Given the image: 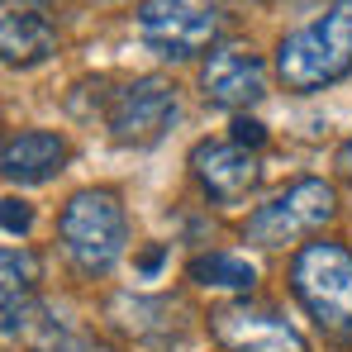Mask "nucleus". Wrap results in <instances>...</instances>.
<instances>
[{
  "mask_svg": "<svg viewBox=\"0 0 352 352\" xmlns=\"http://www.w3.org/2000/svg\"><path fill=\"white\" fill-rule=\"evenodd\" d=\"M352 72V0H333L314 24L295 29L276 48V76L295 96L324 91Z\"/></svg>",
  "mask_w": 352,
  "mask_h": 352,
  "instance_id": "obj_1",
  "label": "nucleus"
},
{
  "mask_svg": "<svg viewBox=\"0 0 352 352\" xmlns=\"http://www.w3.org/2000/svg\"><path fill=\"white\" fill-rule=\"evenodd\" d=\"M291 291L324 338L352 343V252L343 243H305L291 262Z\"/></svg>",
  "mask_w": 352,
  "mask_h": 352,
  "instance_id": "obj_2",
  "label": "nucleus"
},
{
  "mask_svg": "<svg viewBox=\"0 0 352 352\" xmlns=\"http://www.w3.org/2000/svg\"><path fill=\"white\" fill-rule=\"evenodd\" d=\"M58 238L67 248V257L76 262V272L105 276L124 257V243H129V219H124L119 195L105 186L76 190L58 214Z\"/></svg>",
  "mask_w": 352,
  "mask_h": 352,
  "instance_id": "obj_3",
  "label": "nucleus"
},
{
  "mask_svg": "<svg viewBox=\"0 0 352 352\" xmlns=\"http://www.w3.org/2000/svg\"><path fill=\"white\" fill-rule=\"evenodd\" d=\"M333 210H338L333 186L319 176H305V181H291L281 195H272L267 205H257L243 224V238L257 248H286L295 238L314 234L319 224H329Z\"/></svg>",
  "mask_w": 352,
  "mask_h": 352,
  "instance_id": "obj_4",
  "label": "nucleus"
},
{
  "mask_svg": "<svg viewBox=\"0 0 352 352\" xmlns=\"http://www.w3.org/2000/svg\"><path fill=\"white\" fill-rule=\"evenodd\" d=\"M138 38L157 53V58H195L219 38L224 10L219 0H143L138 14Z\"/></svg>",
  "mask_w": 352,
  "mask_h": 352,
  "instance_id": "obj_5",
  "label": "nucleus"
},
{
  "mask_svg": "<svg viewBox=\"0 0 352 352\" xmlns=\"http://www.w3.org/2000/svg\"><path fill=\"white\" fill-rule=\"evenodd\" d=\"M176 119V86L162 76H133L105 105V129L119 148H153Z\"/></svg>",
  "mask_w": 352,
  "mask_h": 352,
  "instance_id": "obj_6",
  "label": "nucleus"
},
{
  "mask_svg": "<svg viewBox=\"0 0 352 352\" xmlns=\"http://www.w3.org/2000/svg\"><path fill=\"white\" fill-rule=\"evenodd\" d=\"M190 172H195L200 190L214 205H243L257 190V181H262V162H257L252 148H238L234 138L229 143H210L205 138L190 153Z\"/></svg>",
  "mask_w": 352,
  "mask_h": 352,
  "instance_id": "obj_7",
  "label": "nucleus"
},
{
  "mask_svg": "<svg viewBox=\"0 0 352 352\" xmlns=\"http://www.w3.org/2000/svg\"><path fill=\"white\" fill-rule=\"evenodd\" d=\"M210 329L229 352H305V338L291 319L257 305H229L210 314Z\"/></svg>",
  "mask_w": 352,
  "mask_h": 352,
  "instance_id": "obj_8",
  "label": "nucleus"
},
{
  "mask_svg": "<svg viewBox=\"0 0 352 352\" xmlns=\"http://www.w3.org/2000/svg\"><path fill=\"white\" fill-rule=\"evenodd\" d=\"M200 91H205L210 105L248 110L267 96V67L248 48H214L200 67Z\"/></svg>",
  "mask_w": 352,
  "mask_h": 352,
  "instance_id": "obj_9",
  "label": "nucleus"
},
{
  "mask_svg": "<svg viewBox=\"0 0 352 352\" xmlns=\"http://www.w3.org/2000/svg\"><path fill=\"white\" fill-rule=\"evenodd\" d=\"M67 162V143L48 129H29V133H14L0 153V172L14 186H38V181H53Z\"/></svg>",
  "mask_w": 352,
  "mask_h": 352,
  "instance_id": "obj_10",
  "label": "nucleus"
},
{
  "mask_svg": "<svg viewBox=\"0 0 352 352\" xmlns=\"http://www.w3.org/2000/svg\"><path fill=\"white\" fill-rule=\"evenodd\" d=\"M58 48V29L43 10H29V5H5L0 14V53L10 67H34V62L53 58Z\"/></svg>",
  "mask_w": 352,
  "mask_h": 352,
  "instance_id": "obj_11",
  "label": "nucleus"
},
{
  "mask_svg": "<svg viewBox=\"0 0 352 352\" xmlns=\"http://www.w3.org/2000/svg\"><path fill=\"white\" fill-rule=\"evenodd\" d=\"M5 272V333L14 338L24 329V314L34 309V281H38V257L29 248H5L0 257Z\"/></svg>",
  "mask_w": 352,
  "mask_h": 352,
  "instance_id": "obj_12",
  "label": "nucleus"
},
{
  "mask_svg": "<svg viewBox=\"0 0 352 352\" xmlns=\"http://www.w3.org/2000/svg\"><path fill=\"white\" fill-rule=\"evenodd\" d=\"M190 281L205 286V291H252L257 272L248 257H234V252H205L190 262Z\"/></svg>",
  "mask_w": 352,
  "mask_h": 352,
  "instance_id": "obj_13",
  "label": "nucleus"
},
{
  "mask_svg": "<svg viewBox=\"0 0 352 352\" xmlns=\"http://www.w3.org/2000/svg\"><path fill=\"white\" fill-rule=\"evenodd\" d=\"M29 224H34V210L24 205V200H5V234L14 238V234H29Z\"/></svg>",
  "mask_w": 352,
  "mask_h": 352,
  "instance_id": "obj_14",
  "label": "nucleus"
},
{
  "mask_svg": "<svg viewBox=\"0 0 352 352\" xmlns=\"http://www.w3.org/2000/svg\"><path fill=\"white\" fill-rule=\"evenodd\" d=\"M234 143L238 148H262L267 143V129L257 119H234Z\"/></svg>",
  "mask_w": 352,
  "mask_h": 352,
  "instance_id": "obj_15",
  "label": "nucleus"
},
{
  "mask_svg": "<svg viewBox=\"0 0 352 352\" xmlns=\"http://www.w3.org/2000/svg\"><path fill=\"white\" fill-rule=\"evenodd\" d=\"M333 162H338V172H343V176H352V138L338 148V157H333Z\"/></svg>",
  "mask_w": 352,
  "mask_h": 352,
  "instance_id": "obj_16",
  "label": "nucleus"
}]
</instances>
